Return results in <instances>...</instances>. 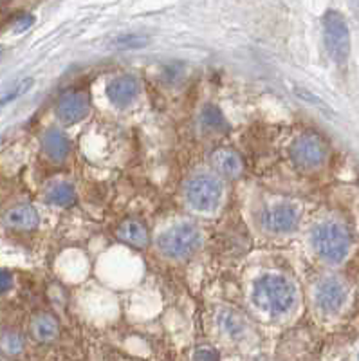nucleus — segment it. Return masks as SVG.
I'll use <instances>...</instances> for the list:
<instances>
[{"label":"nucleus","instance_id":"obj_1","mask_svg":"<svg viewBox=\"0 0 359 361\" xmlns=\"http://www.w3.org/2000/svg\"><path fill=\"white\" fill-rule=\"evenodd\" d=\"M253 302L271 316H284L294 307L298 293L294 283L282 275H262L253 283Z\"/></svg>","mask_w":359,"mask_h":361},{"label":"nucleus","instance_id":"obj_2","mask_svg":"<svg viewBox=\"0 0 359 361\" xmlns=\"http://www.w3.org/2000/svg\"><path fill=\"white\" fill-rule=\"evenodd\" d=\"M310 243L320 259L329 264H339L351 250L348 231L338 222H322L312 230Z\"/></svg>","mask_w":359,"mask_h":361},{"label":"nucleus","instance_id":"obj_3","mask_svg":"<svg viewBox=\"0 0 359 361\" xmlns=\"http://www.w3.org/2000/svg\"><path fill=\"white\" fill-rule=\"evenodd\" d=\"M202 244V235L200 230L192 222H183V224L171 226L170 230L163 231L157 237V250L174 260L188 259L195 253Z\"/></svg>","mask_w":359,"mask_h":361},{"label":"nucleus","instance_id":"obj_4","mask_svg":"<svg viewBox=\"0 0 359 361\" xmlns=\"http://www.w3.org/2000/svg\"><path fill=\"white\" fill-rule=\"evenodd\" d=\"M222 183L213 173H195L184 185V199L195 212H213L222 201Z\"/></svg>","mask_w":359,"mask_h":361},{"label":"nucleus","instance_id":"obj_5","mask_svg":"<svg viewBox=\"0 0 359 361\" xmlns=\"http://www.w3.org/2000/svg\"><path fill=\"white\" fill-rule=\"evenodd\" d=\"M323 40L329 56L338 66H345L351 56V31L345 17L336 9H329L323 17Z\"/></svg>","mask_w":359,"mask_h":361},{"label":"nucleus","instance_id":"obj_6","mask_svg":"<svg viewBox=\"0 0 359 361\" xmlns=\"http://www.w3.org/2000/svg\"><path fill=\"white\" fill-rule=\"evenodd\" d=\"M291 159L302 170L320 169L327 159V148L315 134H303L291 145Z\"/></svg>","mask_w":359,"mask_h":361},{"label":"nucleus","instance_id":"obj_7","mask_svg":"<svg viewBox=\"0 0 359 361\" xmlns=\"http://www.w3.org/2000/svg\"><path fill=\"white\" fill-rule=\"evenodd\" d=\"M348 296V289L338 276H327L316 286L315 300L323 314H336L341 311Z\"/></svg>","mask_w":359,"mask_h":361},{"label":"nucleus","instance_id":"obj_8","mask_svg":"<svg viewBox=\"0 0 359 361\" xmlns=\"http://www.w3.org/2000/svg\"><path fill=\"white\" fill-rule=\"evenodd\" d=\"M260 222L269 233H289L300 224V209L291 202H278L265 209Z\"/></svg>","mask_w":359,"mask_h":361},{"label":"nucleus","instance_id":"obj_9","mask_svg":"<svg viewBox=\"0 0 359 361\" xmlns=\"http://www.w3.org/2000/svg\"><path fill=\"white\" fill-rule=\"evenodd\" d=\"M90 111V98L83 90H71L56 103V116L63 125H73L87 118Z\"/></svg>","mask_w":359,"mask_h":361},{"label":"nucleus","instance_id":"obj_10","mask_svg":"<svg viewBox=\"0 0 359 361\" xmlns=\"http://www.w3.org/2000/svg\"><path fill=\"white\" fill-rule=\"evenodd\" d=\"M139 92H141L139 80L135 76H130V74L116 76L107 85V98L118 109H127L128 105H132L139 96Z\"/></svg>","mask_w":359,"mask_h":361},{"label":"nucleus","instance_id":"obj_11","mask_svg":"<svg viewBox=\"0 0 359 361\" xmlns=\"http://www.w3.org/2000/svg\"><path fill=\"white\" fill-rule=\"evenodd\" d=\"M42 150H44V154L51 161L61 163V161L69 156V137L60 128H49V130H45L44 135H42Z\"/></svg>","mask_w":359,"mask_h":361},{"label":"nucleus","instance_id":"obj_12","mask_svg":"<svg viewBox=\"0 0 359 361\" xmlns=\"http://www.w3.org/2000/svg\"><path fill=\"white\" fill-rule=\"evenodd\" d=\"M4 222L11 230L31 231L37 230L38 224H40V214H38L33 206L18 204L6 212Z\"/></svg>","mask_w":359,"mask_h":361},{"label":"nucleus","instance_id":"obj_13","mask_svg":"<svg viewBox=\"0 0 359 361\" xmlns=\"http://www.w3.org/2000/svg\"><path fill=\"white\" fill-rule=\"evenodd\" d=\"M212 164L215 172L221 173L226 179H237L244 172V163H242L241 156L228 148L217 150L212 156Z\"/></svg>","mask_w":359,"mask_h":361},{"label":"nucleus","instance_id":"obj_14","mask_svg":"<svg viewBox=\"0 0 359 361\" xmlns=\"http://www.w3.org/2000/svg\"><path fill=\"white\" fill-rule=\"evenodd\" d=\"M118 238L121 243L128 244L134 247H145L148 244V230L143 222L135 221V219H128V221L121 222L118 228Z\"/></svg>","mask_w":359,"mask_h":361},{"label":"nucleus","instance_id":"obj_15","mask_svg":"<svg viewBox=\"0 0 359 361\" xmlns=\"http://www.w3.org/2000/svg\"><path fill=\"white\" fill-rule=\"evenodd\" d=\"M217 322H219L222 333L228 334L233 340L244 338L245 331H248V322H245L244 316L238 311H233V309H222L217 316Z\"/></svg>","mask_w":359,"mask_h":361},{"label":"nucleus","instance_id":"obj_16","mask_svg":"<svg viewBox=\"0 0 359 361\" xmlns=\"http://www.w3.org/2000/svg\"><path fill=\"white\" fill-rule=\"evenodd\" d=\"M31 333H33L37 341L49 343V341L56 340L58 334H60V325H58L54 316L44 312V314H37L33 318V322H31Z\"/></svg>","mask_w":359,"mask_h":361},{"label":"nucleus","instance_id":"obj_17","mask_svg":"<svg viewBox=\"0 0 359 361\" xmlns=\"http://www.w3.org/2000/svg\"><path fill=\"white\" fill-rule=\"evenodd\" d=\"M199 123L206 132H212V134H224V132L229 130L228 119L222 114L221 109L215 107V105H206L200 111Z\"/></svg>","mask_w":359,"mask_h":361},{"label":"nucleus","instance_id":"obj_18","mask_svg":"<svg viewBox=\"0 0 359 361\" xmlns=\"http://www.w3.org/2000/svg\"><path fill=\"white\" fill-rule=\"evenodd\" d=\"M45 199L51 204L67 208V206H73L74 201H76V190H74L71 183H56V185H53L47 190Z\"/></svg>","mask_w":359,"mask_h":361},{"label":"nucleus","instance_id":"obj_19","mask_svg":"<svg viewBox=\"0 0 359 361\" xmlns=\"http://www.w3.org/2000/svg\"><path fill=\"white\" fill-rule=\"evenodd\" d=\"M0 349L6 354H20L24 350V338L15 331H6L4 334H0Z\"/></svg>","mask_w":359,"mask_h":361},{"label":"nucleus","instance_id":"obj_20","mask_svg":"<svg viewBox=\"0 0 359 361\" xmlns=\"http://www.w3.org/2000/svg\"><path fill=\"white\" fill-rule=\"evenodd\" d=\"M31 85H33V80H24V82L17 83V85L13 87L11 90H9L8 94H4L2 98H0V109L4 107V105H8V103L15 102L17 98H20L24 92H28L29 89H31Z\"/></svg>","mask_w":359,"mask_h":361},{"label":"nucleus","instance_id":"obj_21","mask_svg":"<svg viewBox=\"0 0 359 361\" xmlns=\"http://www.w3.org/2000/svg\"><path fill=\"white\" fill-rule=\"evenodd\" d=\"M193 361H221V354L217 353L215 349L202 347V349L193 354Z\"/></svg>","mask_w":359,"mask_h":361},{"label":"nucleus","instance_id":"obj_22","mask_svg":"<svg viewBox=\"0 0 359 361\" xmlns=\"http://www.w3.org/2000/svg\"><path fill=\"white\" fill-rule=\"evenodd\" d=\"M147 42H145V38L141 37H125V38H119V40H116V45H121V47H139V45H145Z\"/></svg>","mask_w":359,"mask_h":361},{"label":"nucleus","instance_id":"obj_23","mask_svg":"<svg viewBox=\"0 0 359 361\" xmlns=\"http://www.w3.org/2000/svg\"><path fill=\"white\" fill-rule=\"evenodd\" d=\"M13 288V276L9 275L8 271L0 269V295L8 293Z\"/></svg>","mask_w":359,"mask_h":361},{"label":"nucleus","instance_id":"obj_24","mask_svg":"<svg viewBox=\"0 0 359 361\" xmlns=\"http://www.w3.org/2000/svg\"><path fill=\"white\" fill-rule=\"evenodd\" d=\"M31 24H33V17H22L20 22H17V31H24Z\"/></svg>","mask_w":359,"mask_h":361},{"label":"nucleus","instance_id":"obj_25","mask_svg":"<svg viewBox=\"0 0 359 361\" xmlns=\"http://www.w3.org/2000/svg\"><path fill=\"white\" fill-rule=\"evenodd\" d=\"M358 361H359V354H358Z\"/></svg>","mask_w":359,"mask_h":361}]
</instances>
